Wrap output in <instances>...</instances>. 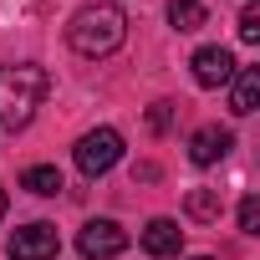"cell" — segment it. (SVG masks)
Instances as JSON below:
<instances>
[{
    "instance_id": "6da1fadb",
    "label": "cell",
    "mask_w": 260,
    "mask_h": 260,
    "mask_svg": "<svg viewBox=\"0 0 260 260\" xmlns=\"http://www.w3.org/2000/svg\"><path fill=\"white\" fill-rule=\"evenodd\" d=\"M46 92H51L46 67H36V61H6V67H0V127L21 133V127L36 117V107L46 102Z\"/></svg>"
},
{
    "instance_id": "7a4b0ae2",
    "label": "cell",
    "mask_w": 260,
    "mask_h": 260,
    "mask_svg": "<svg viewBox=\"0 0 260 260\" xmlns=\"http://www.w3.org/2000/svg\"><path fill=\"white\" fill-rule=\"evenodd\" d=\"M67 41H72V51L87 56V61L112 56V51L127 41V16H122V6H107V0L82 6V11L67 21Z\"/></svg>"
},
{
    "instance_id": "3957f363",
    "label": "cell",
    "mask_w": 260,
    "mask_h": 260,
    "mask_svg": "<svg viewBox=\"0 0 260 260\" xmlns=\"http://www.w3.org/2000/svg\"><path fill=\"white\" fill-rule=\"evenodd\" d=\"M72 158H77V169H82L87 179H102V174L117 169V158H122V133H117V127H92V133L77 138Z\"/></svg>"
},
{
    "instance_id": "277c9868",
    "label": "cell",
    "mask_w": 260,
    "mask_h": 260,
    "mask_svg": "<svg viewBox=\"0 0 260 260\" xmlns=\"http://www.w3.org/2000/svg\"><path fill=\"white\" fill-rule=\"evenodd\" d=\"M77 250H82L87 260H112V255L127 250V230H122L117 219H87V224L77 230Z\"/></svg>"
},
{
    "instance_id": "5b68a950",
    "label": "cell",
    "mask_w": 260,
    "mask_h": 260,
    "mask_svg": "<svg viewBox=\"0 0 260 260\" xmlns=\"http://www.w3.org/2000/svg\"><path fill=\"white\" fill-rule=\"evenodd\" d=\"M6 255H11V260H51V255H56V224H46V219L21 224V230L6 240Z\"/></svg>"
},
{
    "instance_id": "8992f818",
    "label": "cell",
    "mask_w": 260,
    "mask_h": 260,
    "mask_svg": "<svg viewBox=\"0 0 260 260\" xmlns=\"http://www.w3.org/2000/svg\"><path fill=\"white\" fill-rule=\"evenodd\" d=\"M189 67H194V82L199 87H230V77H235V56L224 46H199L189 56Z\"/></svg>"
},
{
    "instance_id": "52a82bcc",
    "label": "cell",
    "mask_w": 260,
    "mask_h": 260,
    "mask_svg": "<svg viewBox=\"0 0 260 260\" xmlns=\"http://www.w3.org/2000/svg\"><path fill=\"white\" fill-rule=\"evenodd\" d=\"M230 148H235V133H230V127H199V133L189 138V164H194V169H209V164H219Z\"/></svg>"
},
{
    "instance_id": "ba28073f",
    "label": "cell",
    "mask_w": 260,
    "mask_h": 260,
    "mask_svg": "<svg viewBox=\"0 0 260 260\" xmlns=\"http://www.w3.org/2000/svg\"><path fill=\"white\" fill-rule=\"evenodd\" d=\"M143 250H148V255H158V260L179 255V250H184V230H179V219H169V214L148 219V224H143Z\"/></svg>"
},
{
    "instance_id": "9c48e42d",
    "label": "cell",
    "mask_w": 260,
    "mask_h": 260,
    "mask_svg": "<svg viewBox=\"0 0 260 260\" xmlns=\"http://www.w3.org/2000/svg\"><path fill=\"white\" fill-rule=\"evenodd\" d=\"M255 107H260V72L255 67H235V77H230V112L250 117Z\"/></svg>"
},
{
    "instance_id": "30bf717a",
    "label": "cell",
    "mask_w": 260,
    "mask_h": 260,
    "mask_svg": "<svg viewBox=\"0 0 260 260\" xmlns=\"http://www.w3.org/2000/svg\"><path fill=\"white\" fill-rule=\"evenodd\" d=\"M21 189L51 199V194H61V169H56V164H31V169L21 174Z\"/></svg>"
},
{
    "instance_id": "8fae6325",
    "label": "cell",
    "mask_w": 260,
    "mask_h": 260,
    "mask_svg": "<svg viewBox=\"0 0 260 260\" xmlns=\"http://www.w3.org/2000/svg\"><path fill=\"white\" fill-rule=\"evenodd\" d=\"M169 26L174 31H199L204 26V0H169Z\"/></svg>"
},
{
    "instance_id": "7c38bea8",
    "label": "cell",
    "mask_w": 260,
    "mask_h": 260,
    "mask_svg": "<svg viewBox=\"0 0 260 260\" xmlns=\"http://www.w3.org/2000/svg\"><path fill=\"white\" fill-rule=\"evenodd\" d=\"M189 214H194V219H219V199H214V189H194V194H189Z\"/></svg>"
},
{
    "instance_id": "4fadbf2b",
    "label": "cell",
    "mask_w": 260,
    "mask_h": 260,
    "mask_svg": "<svg viewBox=\"0 0 260 260\" xmlns=\"http://www.w3.org/2000/svg\"><path fill=\"white\" fill-rule=\"evenodd\" d=\"M240 41H260V0H250V6L240 11Z\"/></svg>"
},
{
    "instance_id": "5bb4252c",
    "label": "cell",
    "mask_w": 260,
    "mask_h": 260,
    "mask_svg": "<svg viewBox=\"0 0 260 260\" xmlns=\"http://www.w3.org/2000/svg\"><path fill=\"white\" fill-rule=\"evenodd\" d=\"M240 230H245V235H260V199H255V194L240 199Z\"/></svg>"
},
{
    "instance_id": "9a60e30c",
    "label": "cell",
    "mask_w": 260,
    "mask_h": 260,
    "mask_svg": "<svg viewBox=\"0 0 260 260\" xmlns=\"http://www.w3.org/2000/svg\"><path fill=\"white\" fill-rule=\"evenodd\" d=\"M169 122H174V102H153L148 107V127L153 133H169Z\"/></svg>"
},
{
    "instance_id": "2e32d148",
    "label": "cell",
    "mask_w": 260,
    "mask_h": 260,
    "mask_svg": "<svg viewBox=\"0 0 260 260\" xmlns=\"http://www.w3.org/2000/svg\"><path fill=\"white\" fill-rule=\"evenodd\" d=\"M0 219H6V189H0Z\"/></svg>"
},
{
    "instance_id": "e0dca14e",
    "label": "cell",
    "mask_w": 260,
    "mask_h": 260,
    "mask_svg": "<svg viewBox=\"0 0 260 260\" xmlns=\"http://www.w3.org/2000/svg\"><path fill=\"white\" fill-rule=\"evenodd\" d=\"M194 260H214V255H194Z\"/></svg>"
}]
</instances>
